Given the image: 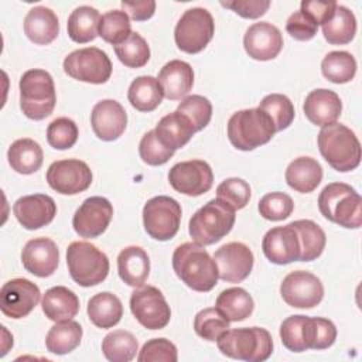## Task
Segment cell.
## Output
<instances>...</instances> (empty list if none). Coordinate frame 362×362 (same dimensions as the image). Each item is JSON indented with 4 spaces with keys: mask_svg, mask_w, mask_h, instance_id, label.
I'll list each match as a JSON object with an SVG mask.
<instances>
[{
    "mask_svg": "<svg viewBox=\"0 0 362 362\" xmlns=\"http://www.w3.org/2000/svg\"><path fill=\"white\" fill-rule=\"evenodd\" d=\"M173 269L185 286L201 293L211 291L219 279L215 260L197 242H185L175 247Z\"/></svg>",
    "mask_w": 362,
    "mask_h": 362,
    "instance_id": "6da1fadb",
    "label": "cell"
},
{
    "mask_svg": "<svg viewBox=\"0 0 362 362\" xmlns=\"http://www.w3.org/2000/svg\"><path fill=\"white\" fill-rule=\"evenodd\" d=\"M317 143L324 160L339 173L352 171L361 163L359 140L345 124L334 122L322 126Z\"/></svg>",
    "mask_w": 362,
    "mask_h": 362,
    "instance_id": "7a4b0ae2",
    "label": "cell"
},
{
    "mask_svg": "<svg viewBox=\"0 0 362 362\" xmlns=\"http://www.w3.org/2000/svg\"><path fill=\"white\" fill-rule=\"evenodd\" d=\"M318 209L321 215L348 229H358L362 225L361 195L348 184L331 182L320 192Z\"/></svg>",
    "mask_w": 362,
    "mask_h": 362,
    "instance_id": "3957f363",
    "label": "cell"
},
{
    "mask_svg": "<svg viewBox=\"0 0 362 362\" xmlns=\"http://www.w3.org/2000/svg\"><path fill=\"white\" fill-rule=\"evenodd\" d=\"M274 133L272 119L259 107L235 112L228 120V139L235 148L242 151L269 143Z\"/></svg>",
    "mask_w": 362,
    "mask_h": 362,
    "instance_id": "277c9868",
    "label": "cell"
},
{
    "mask_svg": "<svg viewBox=\"0 0 362 362\" xmlns=\"http://www.w3.org/2000/svg\"><path fill=\"white\" fill-rule=\"evenodd\" d=\"M216 344L223 355L246 362H263L273 352L272 335L260 327L228 329Z\"/></svg>",
    "mask_w": 362,
    "mask_h": 362,
    "instance_id": "5b68a950",
    "label": "cell"
},
{
    "mask_svg": "<svg viewBox=\"0 0 362 362\" xmlns=\"http://www.w3.org/2000/svg\"><path fill=\"white\" fill-rule=\"evenodd\" d=\"M235 209L219 198L208 201L189 219L188 232L194 242L205 246L219 242L235 223Z\"/></svg>",
    "mask_w": 362,
    "mask_h": 362,
    "instance_id": "8992f818",
    "label": "cell"
},
{
    "mask_svg": "<svg viewBox=\"0 0 362 362\" xmlns=\"http://www.w3.org/2000/svg\"><path fill=\"white\" fill-rule=\"evenodd\" d=\"M20 109L33 120L48 117L57 103L52 76L44 69H28L20 78Z\"/></svg>",
    "mask_w": 362,
    "mask_h": 362,
    "instance_id": "52a82bcc",
    "label": "cell"
},
{
    "mask_svg": "<svg viewBox=\"0 0 362 362\" xmlns=\"http://www.w3.org/2000/svg\"><path fill=\"white\" fill-rule=\"evenodd\" d=\"M66 264L72 280L82 287L102 283L109 274V259L95 245L72 242L66 249Z\"/></svg>",
    "mask_w": 362,
    "mask_h": 362,
    "instance_id": "ba28073f",
    "label": "cell"
},
{
    "mask_svg": "<svg viewBox=\"0 0 362 362\" xmlns=\"http://www.w3.org/2000/svg\"><path fill=\"white\" fill-rule=\"evenodd\" d=\"M215 23L212 14L202 7H192L184 11L174 30L177 47L187 54L201 52L212 40Z\"/></svg>",
    "mask_w": 362,
    "mask_h": 362,
    "instance_id": "9c48e42d",
    "label": "cell"
},
{
    "mask_svg": "<svg viewBox=\"0 0 362 362\" xmlns=\"http://www.w3.org/2000/svg\"><path fill=\"white\" fill-rule=\"evenodd\" d=\"M181 205L171 197L150 198L143 208V225L147 235L156 240L173 239L181 223Z\"/></svg>",
    "mask_w": 362,
    "mask_h": 362,
    "instance_id": "30bf717a",
    "label": "cell"
},
{
    "mask_svg": "<svg viewBox=\"0 0 362 362\" xmlns=\"http://www.w3.org/2000/svg\"><path fill=\"white\" fill-rule=\"evenodd\" d=\"M64 71L71 78L100 85L112 75V62L105 51L96 47H86L68 54L64 59Z\"/></svg>",
    "mask_w": 362,
    "mask_h": 362,
    "instance_id": "8fae6325",
    "label": "cell"
},
{
    "mask_svg": "<svg viewBox=\"0 0 362 362\" xmlns=\"http://www.w3.org/2000/svg\"><path fill=\"white\" fill-rule=\"evenodd\" d=\"M134 318L147 329H163L171 318V310L163 293L154 286H141L130 296Z\"/></svg>",
    "mask_w": 362,
    "mask_h": 362,
    "instance_id": "7c38bea8",
    "label": "cell"
},
{
    "mask_svg": "<svg viewBox=\"0 0 362 362\" xmlns=\"http://www.w3.org/2000/svg\"><path fill=\"white\" fill-rule=\"evenodd\" d=\"M47 182L58 194L76 195L90 187L92 171L82 160H58L48 167Z\"/></svg>",
    "mask_w": 362,
    "mask_h": 362,
    "instance_id": "4fadbf2b",
    "label": "cell"
},
{
    "mask_svg": "<svg viewBox=\"0 0 362 362\" xmlns=\"http://www.w3.org/2000/svg\"><path fill=\"white\" fill-rule=\"evenodd\" d=\"M280 294L290 307L313 308L321 303L324 286L315 274L305 270H296L283 279Z\"/></svg>",
    "mask_w": 362,
    "mask_h": 362,
    "instance_id": "5bb4252c",
    "label": "cell"
},
{
    "mask_svg": "<svg viewBox=\"0 0 362 362\" xmlns=\"http://www.w3.org/2000/svg\"><path fill=\"white\" fill-rule=\"evenodd\" d=\"M168 181L177 192L198 197L212 188L214 173L211 165L204 160L181 161L171 167Z\"/></svg>",
    "mask_w": 362,
    "mask_h": 362,
    "instance_id": "9a60e30c",
    "label": "cell"
},
{
    "mask_svg": "<svg viewBox=\"0 0 362 362\" xmlns=\"http://www.w3.org/2000/svg\"><path fill=\"white\" fill-rule=\"evenodd\" d=\"M41 293L35 283L27 279H13L0 290L1 313L13 320L27 317L40 303Z\"/></svg>",
    "mask_w": 362,
    "mask_h": 362,
    "instance_id": "2e32d148",
    "label": "cell"
},
{
    "mask_svg": "<svg viewBox=\"0 0 362 362\" xmlns=\"http://www.w3.org/2000/svg\"><path fill=\"white\" fill-rule=\"evenodd\" d=\"M113 216V206L103 197L86 198L72 218L74 230L81 238H98L109 226Z\"/></svg>",
    "mask_w": 362,
    "mask_h": 362,
    "instance_id": "e0dca14e",
    "label": "cell"
},
{
    "mask_svg": "<svg viewBox=\"0 0 362 362\" xmlns=\"http://www.w3.org/2000/svg\"><path fill=\"white\" fill-rule=\"evenodd\" d=\"M218 276L226 283H240L252 272L255 257L249 246L242 242H229L214 255Z\"/></svg>",
    "mask_w": 362,
    "mask_h": 362,
    "instance_id": "ac0fdd59",
    "label": "cell"
},
{
    "mask_svg": "<svg viewBox=\"0 0 362 362\" xmlns=\"http://www.w3.org/2000/svg\"><path fill=\"white\" fill-rule=\"evenodd\" d=\"M264 256L274 264H288L300 260L301 245L296 228L288 223L266 232L262 240Z\"/></svg>",
    "mask_w": 362,
    "mask_h": 362,
    "instance_id": "d6986e66",
    "label": "cell"
},
{
    "mask_svg": "<svg viewBox=\"0 0 362 362\" xmlns=\"http://www.w3.org/2000/svg\"><path fill=\"white\" fill-rule=\"evenodd\" d=\"M243 47L250 58L270 61L280 54L283 48V35L276 25L267 21L255 23L245 33Z\"/></svg>",
    "mask_w": 362,
    "mask_h": 362,
    "instance_id": "ffe728a7",
    "label": "cell"
},
{
    "mask_svg": "<svg viewBox=\"0 0 362 362\" xmlns=\"http://www.w3.org/2000/svg\"><path fill=\"white\" fill-rule=\"evenodd\" d=\"M90 124L98 139L103 141H113L124 133L127 126V113L117 100L103 99L93 106Z\"/></svg>",
    "mask_w": 362,
    "mask_h": 362,
    "instance_id": "44dd1931",
    "label": "cell"
},
{
    "mask_svg": "<svg viewBox=\"0 0 362 362\" xmlns=\"http://www.w3.org/2000/svg\"><path fill=\"white\" fill-rule=\"evenodd\" d=\"M18 223L28 229H40L52 222L57 215V204L47 194H33L18 198L13 205Z\"/></svg>",
    "mask_w": 362,
    "mask_h": 362,
    "instance_id": "7402d4cb",
    "label": "cell"
},
{
    "mask_svg": "<svg viewBox=\"0 0 362 362\" xmlns=\"http://www.w3.org/2000/svg\"><path fill=\"white\" fill-rule=\"evenodd\" d=\"M24 269L37 277H49L59 263V250L49 238H34L28 240L21 252Z\"/></svg>",
    "mask_w": 362,
    "mask_h": 362,
    "instance_id": "603a6c76",
    "label": "cell"
},
{
    "mask_svg": "<svg viewBox=\"0 0 362 362\" xmlns=\"http://www.w3.org/2000/svg\"><path fill=\"white\" fill-rule=\"evenodd\" d=\"M283 345L291 352H304L317 346V317L290 315L280 325Z\"/></svg>",
    "mask_w": 362,
    "mask_h": 362,
    "instance_id": "cb8c5ba5",
    "label": "cell"
},
{
    "mask_svg": "<svg viewBox=\"0 0 362 362\" xmlns=\"http://www.w3.org/2000/svg\"><path fill=\"white\" fill-rule=\"evenodd\" d=\"M305 117L315 126H327L334 123L342 110L339 96L329 89L321 88L311 90L303 105Z\"/></svg>",
    "mask_w": 362,
    "mask_h": 362,
    "instance_id": "d4e9b609",
    "label": "cell"
},
{
    "mask_svg": "<svg viewBox=\"0 0 362 362\" xmlns=\"http://www.w3.org/2000/svg\"><path fill=\"white\" fill-rule=\"evenodd\" d=\"M157 79L167 99L180 100L192 89L194 71L188 62L173 59L160 69Z\"/></svg>",
    "mask_w": 362,
    "mask_h": 362,
    "instance_id": "484cf974",
    "label": "cell"
},
{
    "mask_svg": "<svg viewBox=\"0 0 362 362\" xmlns=\"http://www.w3.org/2000/svg\"><path fill=\"white\" fill-rule=\"evenodd\" d=\"M24 33L27 38L37 45L51 44L59 33L57 14L44 6L33 7L24 18Z\"/></svg>",
    "mask_w": 362,
    "mask_h": 362,
    "instance_id": "4316f807",
    "label": "cell"
},
{
    "mask_svg": "<svg viewBox=\"0 0 362 362\" xmlns=\"http://www.w3.org/2000/svg\"><path fill=\"white\" fill-rule=\"evenodd\" d=\"M119 277L130 287L144 286L150 273V260L144 249L139 246H127L117 256Z\"/></svg>",
    "mask_w": 362,
    "mask_h": 362,
    "instance_id": "83f0119b",
    "label": "cell"
},
{
    "mask_svg": "<svg viewBox=\"0 0 362 362\" xmlns=\"http://www.w3.org/2000/svg\"><path fill=\"white\" fill-rule=\"evenodd\" d=\"M42 313L51 321L61 322L72 320L79 311L78 296L64 286H55L45 291L41 300Z\"/></svg>",
    "mask_w": 362,
    "mask_h": 362,
    "instance_id": "f1b7e54d",
    "label": "cell"
},
{
    "mask_svg": "<svg viewBox=\"0 0 362 362\" xmlns=\"http://www.w3.org/2000/svg\"><path fill=\"white\" fill-rule=\"evenodd\" d=\"M322 180V167L311 157L293 160L286 170V182L290 188L301 194L313 192Z\"/></svg>",
    "mask_w": 362,
    "mask_h": 362,
    "instance_id": "f546056e",
    "label": "cell"
},
{
    "mask_svg": "<svg viewBox=\"0 0 362 362\" xmlns=\"http://www.w3.org/2000/svg\"><path fill=\"white\" fill-rule=\"evenodd\" d=\"M154 133L167 148L175 151L191 140L195 130L192 129L191 123L175 110L161 117L154 129Z\"/></svg>",
    "mask_w": 362,
    "mask_h": 362,
    "instance_id": "4dcf8cb0",
    "label": "cell"
},
{
    "mask_svg": "<svg viewBox=\"0 0 362 362\" xmlns=\"http://www.w3.org/2000/svg\"><path fill=\"white\" fill-rule=\"evenodd\" d=\"M86 311L90 322L103 329L115 327L123 317L122 301L109 291H102L90 297Z\"/></svg>",
    "mask_w": 362,
    "mask_h": 362,
    "instance_id": "1f68e13d",
    "label": "cell"
},
{
    "mask_svg": "<svg viewBox=\"0 0 362 362\" xmlns=\"http://www.w3.org/2000/svg\"><path fill=\"white\" fill-rule=\"evenodd\" d=\"M7 160L16 173L28 175L41 168L44 153L33 139H18L8 147Z\"/></svg>",
    "mask_w": 362,
    "mask_h": 362,
    "instance_id": "d6a6232c",
    "label": "cell"
},
{
    "mask_svg": "<svg viewBox=\"0 0 362 362\" xmlns=\"http://www.w3.org/2000/svg\"><path fill=\"white\" fill-rule=\"evenodd\" d=\"M215 307L229 322H238L252 315L255 301L245 288L230 287L218 296Z\"/></svg>",
    "mask_w": 362,
    "mask_h": 362,
    "instance_id": "836d02e7",
    "label": "cell"
},
{
    "mask_svg": "<svg viewBox=\"0 0 362 362\" xmlns=\"http://www.w3.org/2000/svg\"><path fill=\"white\" fill-rule=\"evenodd\" d=\"M164 98L158 79L150 75L136 78L127 90L130 105L140 112H153L157 109Z\"/></svg>",
    "mask_w": 362,
    "mask_h": 362,
    "instance_id": "e575fe53",
    "label": "cell"
},
{
    "mask_svg": "<svg viewBox=\"0 0 362 362\" xmlns=\"http://www.w3.org/2000/svg\"><path fill=\"white\" fill-rule=\"evenodd\" d=\"M100 18L102 16L99 11L90 6L76 7L66 23L69 38L78 44L93 41L99 35L98 30Z\"/></svg>",
    "mask_w": 362,
    "mask_h": 362,
    "instance_id": "d590c367",
    "label": "cell"
},
{
    "mask_svg": "<svg viewBox=\"0 0 362 362\" xmlns=\"http://www.w3.org/2000/svg\"><path fill=\"white\" fill-rule=\"evenodd\" d=\"M82 327L79 322L68 320L52 325L45 337V346L51 354L66 355L79 346L82 339Z\"/></svg>",
    "mask_w": 362,
    "mask_h": 362,
    "instance_id": "8d00e7d4",
    "label": "cell"
},
{
    "mask_svg": "<svg viewBox=\"0 0 362 362\" xmlns=\"http://www.w3.org/2000/svg\"><path fill=\"white\" fill-rule=\"evenodd\" d=\"M324 38L332 45H344L354 40L356 34L355 14L345 6L337 4L332 17L322 24Z\"/></svg>",
    "mask_w": 362,
    "mask_h": 362,
    "instance_id": "74e56055",
    "label": "cell"
},
{
    "mask_svg": "<svg viewBox=\"0 0 362 362\" xmlns=\"http://www.w3.org/2000/svg\"><path fill=\"white\" fill-rule=\"evenodd\" d=\"M290 223L296 228L300 238V262H313L320 257L327 243L325 232L314 221L310 219H298Z\"/></svg>",
    "mask_w": 362,
    "mask_h": 362,
    "instance_id": "f35d334b",
    "label": "cell"
},
{
    "mask_svg": "<svg viewBox=\"0 0 362 362\" xmlns=\"http://www.w3.org/2000/svg\"><path fill=\"white\" fill-rule=\"evenodd\" d=\"M139 351L136 337L126 329H115L102 341V352L110 362H130Z\"/></svg>",
    "mask_w": 362,
    "mask_h": 362,
    "instance_id": "ab89813d",
    "label": "cell"
},
{
    "mask_svg": "<svg viewBox=\"0 0 362 362\" xmlns=\"http://www.w3.org/2000/svg\"><path fill=\"white\" fill-rule=\"evenodd\" d=\"M321 72L334 83H346L356 74V61L346 51H331L321 62Z\"/></svg>",
    "mask_w": 362,
    "mask_h": 362,
    "instance_id": "60d3db41",
    "label": "cell"
},
{
    "mask_svg": "<svg viewBox=\"0 0 362 362\" xmlns=\"http://www.w3.org/2000/svg\"><path fill=\"white\" fill-rule=\"evenodd\" d=\"M98 34L109 44L119 45L132 34L130 18L123 10H110L105 13L99 23Z\"/></svg>",
    "mask_w": 362,
    "mask_h": 362,
    "instance_id": "b9f144b4",
    "label": "cell"
},
{
    "mask_svg": "<svg viewBox=\"0 0 362 362\" xmlns=\"http://www.w3.org/2000/svg\"><path fill=\"white\" fill-rule=\"evenodd\" d=\"M259 109L269 115L276 132L287 129L293 123L296 115L291 100L281 93H270L264 96L259 105Z\"/></svg>",
    "mask_w": 362,
    "mask_h": 362,
    "instance_id": "7bdbcfd3",
    "label": "cell"
},
{
    "mask_svg": "<svg viewBox=\"0 0 362 362\" xmlns=\"http://www.w3.org/2000/svg\"><path fill=\"white\" fill-rule=\"evenodd\" d=\"M115 52L119 61L127 68H141L150 59L148 44L139 33H132L126 41L115 45Z\"/></svg>",
    "mask_w": 362,
    "mask_h": 362,
    "instance_id": "ee69618b",
    "label": "cell"
},
{
    "mask_svg": "<svg viewBox=\"0 0 362 362\" xmlns=\"http://www.w3.org/2000/svg\"><path fill=\"white\" fill-rule=\"evenodd\" d=\"M177 112L191 123L195 132H199L208 126L212 117V105L205 96L191 95L180 102Z\"/></svg>",
    "mask_w": 362,
    "mask_h": 362,
    "instance_id": "f6af8a7d",
    "label": "cell"
},
{
    "mask_svg": "<svg viewBox=\"0 0 362 362\" xmlns=\"http://www.w3.org/2000/svg\"><path fill=\"white\" fill-rule=\"evenodd\" d=\"M195 332L211 342H215L225 331L229 329V321L216 307L201 310L194 320Z\"/></svg>",
    "mask_w": 362,
    "mask_h": 362,
    "instance_id": "bcb514c9",
    "label": "cell"
},
{
    "mask_svg": "<svg viewBox=\"0 0 362 362\" xmlns=\"http://www.w3.org/2000/svg\"><path fill=\"white\" fill-rule=\"evenodd\" d=\"M78 126L72 119L58 117L48 124L47 141L55 150L71 148L78 140Z\"/></svg>",
    "mask_w": 362,
    "mask_h": 362,
    "instance_id": "7dc6e473",
    "label": "cell"
},
{
    "mask_svg": "<svg viewBox=\"0 0 362 362\" xmlns=\"http://www.w3.org/2000/svg\"><path fill=\"white\" fill-rule=\"evenodd\" d=\"M250 187L242 178H226L216 187V198L226 202L235 211L245 208L250 199Z\"/></svg>",
    "mask_w": 362,
    "mask_h": 362,
    "instance_id": "c3c4849f",
    "label": "cell"
},
{
    "mask_svg": "<svg viewBox=\"0 0 362 362\" xmlns=\"http://www.w3.org/2000/svg\"><path fill=\"white\" fill-rule=\"evenodd\" d=\"M259 212L267 221H283L294 209V202L286 192H269L259 201Z\"/></svg>",
    "mask_w": 362,
    "mask_h": 362,
    "instance_id": "681fc988",
    "label": "cell"
},
{
    "mask_svg": "<svg viewBox=\"0 0 362 362\" xmlns=\"http://www.w3.org/2000/svg\"><path fill=\"white\" fill-rule=\"evenodd\" d=\"M139 154L140 158L148 165H163L174 156V150L167 148L157 139L153 129L141 137L139 144Z\"/></svg>",
    "mask_w": 362,
    "mask_h": 362,
    "instance_id": "f907efd6",
    "label": "cell"
},
{
    "mask_svg": "<svg viewBox=\"0 0 362 362\" xmlns=\"http://www.w3.org/2000/svg\"><path fill=\"white\" fill-rule=\"evenodd\" d=\"M177 359H178V354H177L175 345L165 338L148 339L143 345L137 356L139 362H157V361L177 362Z\"/></svg>",
    "mask_w": 362,
    "mask_h": 362,
    "instance_id": "816d5d0a",
    "label": "cell"
},
{
    "mask_svg": "<svg viewBox=\"0 0 362 362\" xmlns=\"http://www.w3.org/2000/svg\"><path fill=\"white\" fill-rule=\"evenodd\" d=\"M286 31L297 41H308L317 34L318 25L311 17L298 10L287 18Z\"/></svg>",
    "mask_w": 362,
    "mask_h": 362,
    "instance_id": "f5cc1de1",
    "label": "cell"
},
{
    "mask_svg": "<svg viewBox=\"0 0 362 362\" xmlns=\"http://www.w3.org/2000/svg\"><path fill=\"white\" fill-rule=\"evenodd\" d=\"M226 8H230L243 18H259L270 7L269 0H235V1H221Z\"/></svg>",
    "mask_w": 362,
    "mask_h": 362,
    "instance_id": "db71d44e",
    "label": "cell"
},
{
    "mask_svg": "<svg viewBox=\"0 0 362 362\" xmlns=\"http://www.w3.org/2000/svg\"><path fill=\"white\" fill-rule=\"evenodd\" d=\"M300 10L303 13H305L308 17H311L317 25H322L324 23H327L337 7L335 1H320V0H303L300 4Z\"/></svg>",
    "mask_w": 362,
    "mask_h": 362,
    "instance_id": "11a10c76",
    "label": "cell"
},
{
    "mask_svg": "<svg viewBox=\"0 0 362 362\" xmlns=\"http://www.w3.org/2000/svg\"><path fill=\"white\" fill-rule=\"evenodd\" d=\"M123 11L129 13L130 17L136 21H146L153 17L156 11V1H122Z\"/></svg>",
    "mask_w": 362,
    "mask_h": 362,
    "instance_id": "9f6ffc18",
    "label": "cell"
}]
</instances>
